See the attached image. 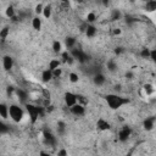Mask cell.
I'll use <instances>...</instances> for the list:
<instances>
[{
  "label": "cell",
  "mask_w": 156,
  "mask_h": 156,
  "mask_svg": "<svg viewBox=\"0 0 156 156\" xmlns=\"http://www.w3.org/2000/svg\"><path fill=\"white\" fill-rule=\"evenodd\" d=\"M119 18H121V12H119V10H112V17H111V20L116 21V20H119Z\"/></svg>",
  "instance_id": "1f68e13d"
},
{
  "label": "cell",
  "mask_w": 156,
  "mask_h": 156,
  "mask_svg": "<svg viewBox=\"0 0 156 156\" xmlns=\"http://www.w3.org/2000/svg\"><path fill=\"white\" fill-rule=\"evenodd\" d=\"M63 101H65V105L69 108L72 106H74L78 100H77V94L72 93V91H66L65 95H63Z\"/></svg>",
  "instance_id": "277c9868"
},
{
  "label": "cell",
  "mask_w": 156,
  "mask_h": 156,
  "mask_svg": "<svg viewBox=\"0 0 156 156\" xmlns=\"http://www.w3.org/2000/svg\"><path fill=\"white\" fill-rule=\"evenodd\" d=\"M130 135H132V129L128 126H124L118 132V140L122 141V143H124V141H127L130 138Z\"/></svg>",
  "instance_id": "5b68a950"
},
{
  "label": "cell",
  "mask_w": 156,
  "mask_h": 156,
  "mask_svg": "<svg viewBox=\"0 0 156 156\" xmlns=\"http://www.w3.org/2000/svg\"><path fill=\"white\" fill-rule=\"evenodd\" d=\"M69 112L76 117H82L85 115V106L80 104H76L74 106L69 107Z\"/></svg>",
  "instance_id": "8992f818"
},
{
  "label": "cell",
  "mask_w": 156,
  "mask_h": 156,
  "mask_svg": "<svg viewBox=\"0 0 156 156\" xmlns=\"http://www.w3.org/2000/svg\"><path fill=\"white\" fill-rule=\"evenodd\" d=\"M84 32H85V35L88 38H94L96 35V33H98V28L94 24H88Z\"/></svg>",
  "instance_id": "e0dca14e"
},
{
  "label": "cell",
  "mask_w": 156,
  "mask_h": 156,
  "mask_svg": "<svg viewBox=\"0 0 156 156\" xmlns=\"http://www.w3.org/2000/svg\"><path fill=\"white\" fill-rule=\"evenodd\" d=\"M26 110L21 104H11L9 106V118L15 123H21L26 118Z\"/></svg>",
  "instance_id": "7a4b0ae2"
},
{
  "label": "cell",
  "mask_w": 156,
  "mask_h": 156,
  "mask_svg": "<svg viewBox=\"0 0 156 156\" xmlns=\"http://www.w3.org/2000/svg\"><path fill=\"white\" fill-rule=\"evenodd\" d=\"M93 82H94L95 85L101 87V85H104V84L106 83V78H105V76H104L102 73H96V74L93 77Z\"/></svg>",
  "instance_id": "4fadbf2b"
},
{
  "label": "cell",
  "mask_w": 156,
  "mask_h": 156,
  "mask_svg": "<svg viewBox=\"0 0 156 156\" xmlns=\"http://www.w3.org/2000/svg\"><path fill=\"white\" fill-rule=\"evenodd\" d=\"M51 49H52V51L55 54H58L60 55L63 51V45H62V43L60 40H54L52 44H51Z\"/></svg>",
  "instance_id": "d6986e66"
},
{
  "label": "cell",
  "mask_w": 156,
  "mask_h": 156,
  "mask_svg": "<svg viewBox=\"0 0 156 156\" xmlns=\"http://www.w3.org/2000/svg\"><path fill=\"white\" fill-rule=\"evenodd\" d=\"M57 132H58V134H63L65 132H66V124H65V122H58L57 123Z\"/></svg>",
  "instance_id": "f1b7e54d"
},
{
  "label": "cell",
  "mask_w": 156,
  "mask_h": 156,
  "mask_svg": "<svg viewBox=\"0 0 156 156\" xmlns=\"http://www.w3.org/2000/svg\"><path fill=\"white\" fill-rule=\"evenodd\" d=\"M43 9H44V4H41V2L37 4L35 7H34V13H35V16H40L41 12H43Z\"/></svg>",
  "instance_id": "83f0119b"
},
{
  "label": "cell",
  "mask_w": 156,
  "mask_h": 156,
  "mask_svg": "<svg viewBox=\"0 0 156 156\" xmlns=\"http://www.w3.org/2000/svg\"><path fill=\"white\" fill-rule=\"evenodd\" d=\"M126 77H127L128 79H132V78L134 77V74H133L132 72H127V73H126Z\"/></svg>",
  "instance_id": "8d00e7d4"
},
{
  "label": "cell",
  "mask_w": 156,
  "mask_h": 156,
  "mask_svg": "<svg viewBox=\"0 0 156 156\" xmlns=\"http://www.w3.org/2000/svg\"><path fill=\"white\" fill-rule=\"evenodd\" d=\"M145 11L150 12V13H154L156 11V1H154V0L146 1L145 2Z\"/></svg>",
  "instance_id": "7402d4cb"
},
{
  "label": "cell",
  "mask_w": 156,
  "mask_h": 156,
  "mask_svg": "<svg viewBox=\"0 0 156 156\" xmlns=\"http://www.w3.org/2000/svg\"><path fill=\"white\" fill-rule=\"evenodd\" d=\"M24 110L26 112L28 113V118H29V122L32 124H35L39 119V117L41 116L43 113V107L41 106H38V105H34V104H26L24 105Z\"/></svg>",
  "instance_id": "3957f363"
},
{
  "label": "cell",
  "mask_w": 156,
  "mask_h": 156,
  "mask_svg": "<svg viewBox=\"0 0 156 156\" xmlns=\"http://www.w3.org/2000/svg\"><path fill=\"white\" fill-rule=\"evenodd\" d=\"M112 33H113V35H119L122 33V29L121 28H113L112 29Z\"/></svg>",
  "instance_id": "e575fe53"
},
{
  "label": "cell",
  "mask_w": 156,
  "mask_h": 156,
  "mask_svg": "<svg viewBox=\"0 0 156 156\" xmlns=\"http://www.w3.org/2000/svg\"><path fill=\"white\" fill-rule=\"evenodd\" d=\"M9 34H10V27L9 26H4L0 29V39L2 41H5L7 39V37H9Z\"/></svg>",
  "instance_id": "cb8c5ba5"
},
{
  "label": "cell",
  "mask_w": 156,
  "mask_h": 156,
  "mask_svg": "<svg viewBox=\"0 0 156 156\" xmlns=\"http://www.w3.org/2000/svg\"><path fill=\"white\" fill-rule=\"evenodd\" d=\"M41 16L45 18V20H50L51 16H52V6L50 4H46L44 5V9H43V12H41Z\"/></svg>",
  "instance_id": "2e32d148"
},
{
  "label": "cell",
  "mask_w": 156,
  "mask_h": 156,
  "mask_svg": "<svg viewBox=\"0 0 156 156\" xmlns=\"http://www.w3.org/2000/svg\"><path fill=\"white\" fill-rule=\"evenodd\" d=\"M143 90H144L146 98H150V96H152V95L155 94V87H154V84H151V83H146V84H144Z\"/></svg>",
  "instance_id": "ac0fdd59"
},
{
  "label": "cell",
  "mask_w": 156,
  "mask_h": 156,
  "mask_svg": "<svg viewBox=\"0 0 156 156\" xmlns=\"http://www.w3.org/2000/svg\"><path fill=\"white\" fill-rule=\"evenodd\" d=\"M62 73H63L62 68H61V67H58V68H56V69H54V71H52V78H61Z\"/></svg>",
  "instance_id": "f546056e"
},
{
  "label": "cell",
  "mask_w": 156,
  "mask_h": 156,
  "mask_svg": "<svg viewBox=\"0 0 156 156\" xmlns=\"http://www.w3.org/2000/svg\"><path fill=\"white\" fill-rule=\"evenodd\" d=\"M39 156H52V155L50 152H48V151L41 150V151H39Z\"/></svg>",
  "instance_id": "d590c367"
},
{
  "label": "cell",
  "mask_w": 156,
  "mask_h": 156,
  "mask_svg": "<svg viewBox=\"0 0 156 156\" xmlns=\"http://www.w3.org/2000/svg\"><path fill=\"white\" fill-rule=\"evenodd\" d=\"M61 60L60 58H56V57H54V58H51L50 61H49V63H48V69H50L51 72L54 71V69H56V68H58V67H61Z\"/></svg>",
  "instance_id": "9a60e30c"
},
{
  "label": "cell",
  "mask_w": 156,
  "mask_h": 156,
  "mask_svg": "<svg viewBox=\"0 0 156 156\" xmlns=\"http://www.w3.org/2000/svg\"><path fill=\"white\" fill-rule=\"evenodd\" d=\"M57 156H68L67 150H66V149H60L58 152H57Z\"/></svg>",
  "instance_id": "836d02e7"
},
{
  "label": "cell",
  "mask_w": 156,
  "mask_h": 156,
  "mask_svg": "<svg viewBox=\"0 0 156 156\" xmlns=\"http://www.w3.org/2000/svg\"><path fill=\"white\" fill-rule=\"evenodd\" d=\"M30 26L34 30H40L41 27H43V20L40 16H34L32 17V21H30Z\"/></svg>",
  "instance_id": "8fae6325"
},
{
  "label": "cell",
  "mask_w": 156,
  "mask_h": 156,
  "mask_svg": "<svg viewBox=\"0 0 156 156\" xmlns=\"http://www.w3.org/2000/svg\"><path fill=\"white\" fill-rule=\"evenodd\" d=\"M5 16L7 17V18H13V17H16V10H15V7L13 6H7L6 9H5Z\"/></svg>",
  "instance_id": "d4e9b609"
},
{
  "label": "cell",
  "mask_w": 156,
  "mask_h": 156,
  "mask_svg": "<svg viewBox=\"0 0 156 156\" xmlns=\"http://www.w3.org/2000/svg\"><path fill=\"white\" fill-rule=\"evenodd\" d=\"M76 43H77V40H76V38H73V37H67V38L65 39V45H66V48H67L68 51H71V50L74 49Z\"/></svg>",
  "instance_id": "44dd1931"
},
{
  "label": "cell",
  "mask_w": 156,
  "mask_h": 156,
  "mask_svg": "<svg viewBox=\"0 0 156 156\" xmlns=\"http://www.w3.org/2000/svg\"><path fill=\"white\" fill-rule=\"evenodd\" d=\"M126 156H132V154H127V155H126Z\"/></svg>",
  "instance_id": "f35d334b"
},
{
  "label": "cell",
  "mask_w": 156,
  "mask_h": 156,
  "mask_svg": "<svg viewBox=\"0 0 156 156\" xmlns=\"http://www.w3.org/2000/svg\"><path fill=\"white\" fill-rule=\"evenodd\" d=\"M43 138H44L45 143H46V144H49V145H51V146H54V145H55V143H56L55 136H54L50 132H44V133H43Z\"/></svg>",
  "instance_id": "ffe728a7"
},
{
  "label": "cell",
  "mask_w": 156,
  "mask_h": 156,
  "mask_svg": "<svg viewBox=\"0 0 156 156\" xmlns=\"http://www.w3.org/2000/svg\"><path fill=\"white\" fill-rule=\"evenodd\" d=\"M149 55H150V49H147V48L141 49V51H140V56H141L143 58H149Z\"/></svg>",
  "instance_id": "4dcf8cb0"
},
{
  "label": "cell",
  "mask_w": 156,
  "mask_h": 156,
  "mask_svg": "<svg viewBox=\"0 0 156 156\" xmlns=\"http://www.w3.org/2000/svg\"><path fill=\"white\" fill-rule=\"evenodd\" d=\"M15 95L18 98V100H20V102H22V104H27V101H28V99H29V94L26 91V90H23V89H16L15 90Z\"/></svg>",
  "instance_id": "9c48e42d"
},
{
  "label": "cell",
  "mask_w": 156,
  "mask_h": 156,
  "mask_svg": "<svg viewBox=\"0 0 156 156\" xmlns=\"http://www.w3.org/2000/svg\"><path fill=\"white\" fill-rule=\"evenodd\" d=\"M95 21H96V13H95L94 11L88 12L87 16H85V22H87V24H94Z\"/></svg>",
  "instance_id": "603a6c76"
},
{
  "label": "cell",
  "mask_w": 156,
  "mask_h": 156,
  "mask_svg": "<svg viewBox=\"0 0 156 156\" xmlns=\"http://www.w3.org/2000/svg\"><path fill=\"white\" fill-rule=\"evenodd\" d=\"M96 128H98V130H100V132H106V130H108L110 128H111V124H110V122L108 121H106L105 118H98V121H96Z\"/></svg>",
  "instance_id": "ba28073f"
},
{
  "label": "cell",
  "mask_w": 156,
  "mask_h": 156,
  "mask_svg": "<svg viewBox=\"0 0 156 156\" xmlns=\"http://www.w3.org/2000/svg\"><path fill=\"white\" fill-rule=\"evenodd\" d=\"M143 127L146 132H150L155 128V117L150 116V117H146L144 121H143Z\"/></svg>",
  "instance_id": "30bf717a"
},
{
  "label": "cell",
  "mask_w": 156,
  "mask_h": 156,
  "mask_svg": "<svg viewBox=\"0 0 156 156\" xmlns=\"http://www.w3.org/2000/svg\"><path fill=\"white\" fill-rule=\"evenodd\" d=\"M9 118V105L5 102H0V119Z\"/></svg>",
  "instance_id": "5bb4252c"
},
{
  "label": "cell",
  "mask_w": 156,
  "mask_h": 156,
  "mask_svg": "<svg viewBox=\"0 0 156 156\" xmlns=\"http://www.w3.org/2000/svg\"><path fill=\"white\" fill-rule=\"evenodd\" d=\"M105 101L107 104V106L111 108V110H118L121 108L122 106L127 105L129 102V99L128 98H124L119 94H106L105 95Z\"/></svg>",
  "instance_id": "6da1fadb"
},
{
  "label": "cell",
  "mask_w": 156,
  "mask_h": 156,
  "mask_svg": "<svg viewBox=\"0 0 156 156\" xmlns=\"http://www.w3.org/2000/svg\"><path fill=\"white\" fill-rule=\"evenodd\" d=\"M149 58H150L152 62H155V61H156V50H155V49H150V55H149Z\"/></svg>",
  "instance_id": "d6a6232c"
},
{
  "label": "cell",
  "mask_w": 156,
  "mask_h": 156,
  "mask_svg": "<svg viewBox=\"0 0 156 156\" xmlns=\"http://www.w3.org/2000/svg\"><path fill=\"white\" fill-rule=\"evenodd\" d=\"M68 80H69L72 84L78 83V82H79V76H78V73H76V72H69V73H68Z\"/></svg>",
  "instance_id": "484cf974"
},
{
  "label": "cell",
  "mask_w": 156,
  "mask_h": 156,
  "mask_svg": "<svg viewBox=\"0 0 156 156\" xmlns=\"http://www.w3.org/2000/svg\"><path fill=\"white\" fill-rule=\"evenodd\" d=\"M106 67H107V69H108L110 72H115V71L117 69V63H116L113 60H110V61H107Z\"/></svg>",
  "instance_id": "4316f807"
},
{
  "label": "cell",
  "mask_w": 156,
  "mask_h": 156,
  "mask_svg": "<svg viewBox=\"0 0 156 156\" xmlns=\"http://www.w3.org/2000/svg\"><path fill=\"white\" fill-rule=\"evenodd\" d=\"M40 79H41L43 83H49V82H51V80L54 79V78H52V72H51L50 69H48V68L43 69L41 73H40Z\"/></svg>",
  "instance_id": "7c38bea8"
},
{
  "label": "cell",
  "mask_w": 156,
  "mask_h": 156,
  "mask_svg": "<svg viewBox=\"0 0 156 156\" xmlns=\"http://www.w3.org/2000/svg\"><path fill=\"white\" fill-rule=\"evenodd\" d=\"M13 66H15V61H13L12 56L5 55V56L2 57V68H4V71L10 72V71L13 68Z\"/></svg>",
  "instance_id": "52a82bcc"
},
{
  "label": "cell",
  "mask_w": 156,
  "mask_h": 156,
  "mask_svg": "<svg viewBox=\"0 0 156 156\" xmlns=\"http://www.w3.org/2000/svg\"><path fill=\"white\" fill-rule=\"evenodd\" d=\"M4 127H5V126L2 124V122H1V119H0V133L4 130Z\"/></svg>",
  "instance_id": "74e56055"
}]
</instances>
